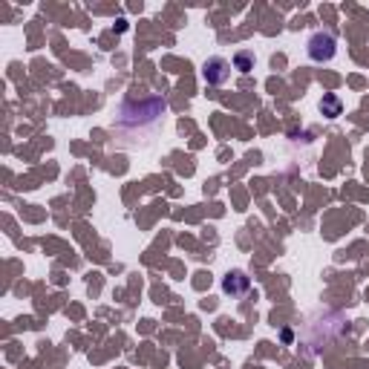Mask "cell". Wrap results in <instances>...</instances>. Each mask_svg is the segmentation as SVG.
<instances>
[{"instance_id":"cell-1","label":"cell","mask_w":369,"mask_h":369,"mask_svg":"<svg viewBox=\"0 0 369 369\" xmlns=\"http://www.w3.org/2000/svg\"><path fill=\"white\" fill-rule=\"evenodd\" d=\"M168 113V101L162 95H144V99H136V95H127L119 107V119L116 127L127 133H141V130H150L159 121L165 119Z\"/></svg>"},{"instance_id":"cell-2","label":"cell","mask_w":369,"mask_h":369,"mask_svg":"<svg viewBox=\"0 0 369 369\" xmlns=\"http://www.w3.org/2000/svg\"><path fill=\"white\" fill-rule=\"evenodd\" d=\"M306 52L315 63H329L338 55V38H335V32H329V29L312 32L309 41H306Z\"/></svg>"},{"instance_id":"cell-3","label":"cell","mask_w":369,"mask_h":369,"mask_svg":"<svg viewBox=\"0 0 369 369\" xmlns=\"http://www.w3.org/2000/svg\"><path fill=\"white\" fill-rule=\"evenodd\" d=\"M228 75H231V63L226 58L214 55V58H208L202 63V78H205L208 87H222V84L228 81Z\"/></svg>"},{"instance_id":"cell-4","label":"cell","mask_w":369,"mask_h":369,"mask_svg":"<svg viewBox=\"0 0 369 369\" xmlns=\"http://www.w3.org/2000/svg\"><path fill=\"white\" fill-rule=\"evenodd\" d=\"M251 288V280L246 271H228L226 277H222V292L231 295V297H239V295H246Z\"/></svg>"},{"instance_id":"cell-5","label":"cell","mask_w":369,"mask_h":369,"mask_svg":"<svg viewBox=\"0 0 369 369\" xmlns=\"http://www.w3.org/2000/svg\"><path fill=\"white\" fill-rule=\"evenodd\" d=\"M341 110H343V104H341L338 95H335V92H326L323 101H320V113H323L326 119H338Z\"/></svg>"},{"instance_id":"cell-6","label":"cell","mask_w":369,"mask_h":369,"mask_svg":"<svg viewBox=\"0 0 369 369\" xmlns=\"http://www.w3.org/2000/svg\"><path fill=\"white\" fill-rule=\"evenodd\" d=\"M234 70L251 72V70H254V55H251V52H237V55H234Z\"/></svg>"}]
</instances>
